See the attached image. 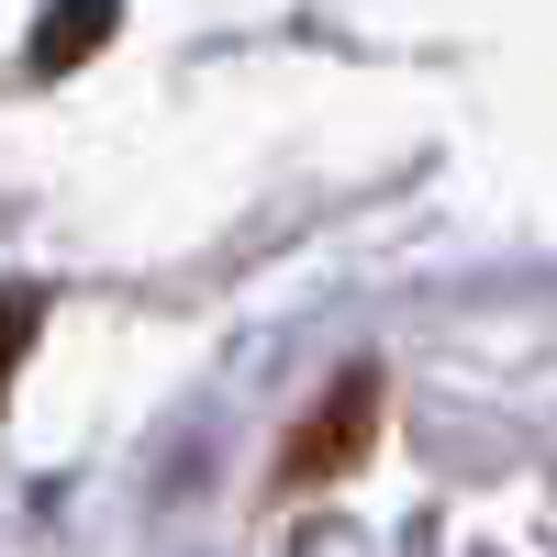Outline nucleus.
Returning a JSON list of instances; mask_svg holds the SVG:
<instances>
[{
    "instance_id": "3",
    "label": "nucleus",
    "mask_w": 557,
    "mask_h": 557,
    "mask_svg": "<svg viewBox=\"0 0 557 557\" xmlns=\"http://www.w3.org/2000/svg\"><path fill=\"white\" fill-rule=\"evenodd\" d=\"M23 335H34V301L12 290V301H0V368H12V346H23Z\"/></svg>"
},
{
    "instance_id": "1",
    "label": "nucleus",
    "mask_w": 557,
    "mask_h": 557,
    "mask_svg": "<svg viewBox=\"0 0 557 557\" xmlns=\"http://www.w3.org/2000/svg\"><path fill=\"white\" fill-rule=\"evenodd\" d=\"M357 435H368V380L335 391V412H323V424L290 446V469H346V446H357Z\"/></svg>"
},
{
    "instance_id": "2",
    "label": "nucleus",
    "mask_w": 557,
    "mask_h": 557,
    "mask_svg": "<svg viewBox=\"0 0 557 557\" xmlns=\"http://www.w3.org/2000/svg\"><path fill=\"white\" fill-rule=\"evenodd\" d=\"M101 23H112V0H78V12L57 23V45H45V57H34V67H67V57H78V45H89V34H101Z\"/></svg>"
}]
</instances>
